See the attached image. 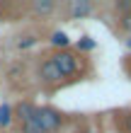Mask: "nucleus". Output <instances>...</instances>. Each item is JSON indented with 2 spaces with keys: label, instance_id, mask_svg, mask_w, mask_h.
I'll return each mask as SVG.
<instances>
[{
  "label": "nucleus",
  "instance_id": "19",
  "mask_svg": "<svg viewBox=\"0 0 131 133\" xmlns=\"http://www.w3.org/2000/svg\"><path fill=\"white\" fill-rule=\"evenodd\" d=\"M3 133H5V131H3Z\"/></svg>",
  "mask_w": 131,
  "mask_h": 133
},
{
  "label": "nucleus",
  "instance_id": "4",
  "mask_svg": "<svg viewBox=\"0 0 131 133\" xmlns=\"http://www.w3.org/2000/svg\"><path fill=\"white\" fill-rule=\"evenodd\" d=\"M66 12H68L71 19L90 17V15L95 12V3H90V0H71V3L66 5Z\"/></svg>",
  "mask_w": 131,
  "mask_h": 133
},
{
  "label": "nucleus",
  "instance_id": "18",
  "mask_svg": "<svg viewBox=\"0 0 131 133\" xmlns=\"http://www.w3.org/2000/svg\"><path fill=\"white\" fill-rule=\"evenodd\" d=\"M0 19H3V7H0Z\"/></svg>",
  "mask_w": 131,
  "mask_h": 133
},
{
  "label": "nucleus",
  "instance_id": "15",
  "mask_svg": "<svg viewBox=\"0 0 131 133\" xmlns=\"http://www.w3.org/2000/svg\"><path fill=\"white\" fill-rule=\"evenodd\" d=\"M124 46H126V51H131V36H126V41H124Z\"/></svg>",
  "mask_w": 131,
  "mask_h": 133
},
{
  "label": "nucleus",
  "instance_id": "5",
  "mask_svg": "<svg viewBox=\"0 0 131 133\" xmlns=\"http://www.w3.org/2000/svg\"><path fill=\"white\" fill-rule=\"evenodd\" d=\"M12 114H15V121H17V123H24L29 119H34L36 104H34L32 99H22V102H17V104L12 107Z\"/></svg>",
  "mask_w": 131,
  "mask_h": 133
},
{
  "label": "nucleus",
  "instance_id": "13",
  "mask_svg": "<svg viewBox=\"0 0 131 133\" xmlns=\"http://www.w3.org/2000/svg\"><path fill=\"white\" fill-rule=\"evenodd\" d=\"M34 44H36V36H24V39H22V41H17V49L27 51V49H32Z\"/></svg>",
  "mask_w": 131,
  "mask_h": 133
},
{
  "label": "nucleus",
  "instance_id": "17",
  "mask_svg": "<svg viewBox=\"0 0 131 133\" xmlns=\"http://www.w3.org/2000/svg\"><path fill=\"white\" fill-rule=\"evenodd\" d=\"M124 68H126V73L131 75V58H129V61H126V63H124Z\"/></svg>",
  "mask_w": 131,
  "mask_h": 133
},
{
  "label": "nucleus",
  "instance_id": "12",
  "mask_svg": "<svg viewBox=\"0 0 131 133\" xmlns=\"http://www.w3.org/2000/svg\"><path fill=\"white\" fill-rule=\"evenodd\" d=\"M119 27H121V32H126V36H131V10L121 15V19H119Z\"/></svg>",
  "mask_w": 131,
  "mask_h": 133
},
{
  "label": "nucleus",
  "instance_id": "10",
  "mask_svg": "<svg viewBox=\"0 0 131 133\" xmlns=\"http://www.w3.org/2000/svg\"><path fill=\"white\" fill-rule=\"evenodd\" d=\"M20 133H44L41 126L36 123V119H29L24 123H20Z\"/></svg>",
  "mask_w": 131,
  "mask_h": 133
},
{
  "label": "nucleus",
  "instance_id": "16",
  "mask_svg": "<svg viewBox=\"0 0 131 133\" xmlns=\"http://www.w3.org/2000/svg\"><path fill=\"white\" fill-rule=\"evenodd\" d=\"M80 133H102V131H97V128H85V131H80Z\"/></svg>",
  "mask_w": 131,
  "mask_h": 133
},
{
  "label": "nucleus",
  "instance_id": "2",
  "mask_svg": "<svg viewBox=\"0 0 131 133\" xmlns=\"http://www.w3.org/2000/svg\"><path fill=\"white\" fill-rule=\"evenodd\" d=\"M34 119L36 123L41 126L44 133H58L61 128L66 126V114L61 111V109L56 107H51V104H41V107H36V114H34Z\"/></svg>",
  "mask_w": 131,
  "mask_h": 133
},
{
  "label": "nucleus",
  "instance_id": "3",
  "mask_svg": "<svg viewBox=\"0 0 131 133\" xmlns=\"http://www.w3.org/2000/svg\"><path fill=\"white\" fill-rule=\"evenodd\" d=\"M36 77H39V82L46 85V87H63V85H68L63 80V75L58 73V68L51 63L49 56H44L39 61V65H36Z\"/></svg>",
  "mask_w": 131,
  "mask_h": 133
},
{
  "label": "nucleus",
  "instance_id": "7",
  "mask_svg": "<svg viewBox=\"0 0 131 133\" xmlns=\"http://www.w3.org/2000/svg\"><path fill=\"white\" fill-rule=\"evenodd\" d=\"M49 41H51V46H53V49H56V51L71 49V36H68L66 32H61V29H56V32H51Z\"/></svg>",
  "mask_w": 131,
  "mask_h": 133
},
{
  "label": "nucleus",
  "instance_id": "14",
  "mask_svg": "<svg viewBox=\"0 0 131 133\" xmlns=\"http://www.w3.org/2000/svg\"><path fill=\"white\" fill-rule=\"evenodd\" d=\"M114 7H117V10L124 15V12H129V10H131V0H117V3H114Z\"/></svg>",
  "mask_w": 131,
  "mask_h": 133
},
{
  "label": "nucleus",
  "instance_id": "8",
  "mask_svg": "<svg viewBox=\"0 0 131 133\" xmlns=\"http://www.w3.org/2000/svg\"><path fill=\"white\" fill-rule=\"evenodd\" d=\"M95 49H97V41L90 34H83L78 41H75V51H78L80 56H83V53H88V51H95Z\"/></svg>",
  "mask_w": 131,
  "mask_h": 133
},
{
  "label": "nucleus",
  "instance_id": "6",
  "mask_svg": "<svg viewBox=\"0 0 131 133\" xmlns=\"http://www.w3.org/2000/svg\"><path fill=\"white\" fill-rule=\"evenodd\" d=\"M29 10H32V15H36V17H49V15H53L58 10V3L56 0H34V3L29 5Z\"/></svg>",
  "mask_w": 131,
  "mask_h": 133
},
{
  "label": "nucleus",
  "instance_id": "9",
  "mask_svg": "<svg viewBox=\"0 0 131 133\" xmlns=\"http://www.w3.org/2000/svg\"><path fill=\"white\" fill-rule=\"evenodd\" d=\"M12 121H15V114H12V104H0V128H7V126H12Z\"/></svg>",
  "mask_w": 131,
  "mask_h": 133
},
{
  "label": "nucleus",
  "instance_id": "1",
  "mask_svg": "<svg viewBox=\"0 0 131 133\" xmlns=\"http://www.w3.org/2000/svg\"><path fill=\"white\" fill-rule=\"evenodd\" d=\"M49 58H51V63L58 68V73L63 75L66 82H73V80H78V77H83V75H85V70H88L85 58H83L78 51H71V49L51 51Z\"/></svg>",
  "mask_w": 131,
  "mask_h": 133
},
{
  "label": "nucleus",
  "instance_id": "11",
  "mask_svg": "<svg viewBox=\"0 0 131 133\" xmlns=\"http://www.w3.org/2000/svg\"><path fill=\"white\" fill-rule=\"evenodd\" d=\"M117 126H119V131H121V133H131V111L117 116Z\"/></svg>",
  "mask_w": 131,
  "mask_h": 133
}]
</instances>
